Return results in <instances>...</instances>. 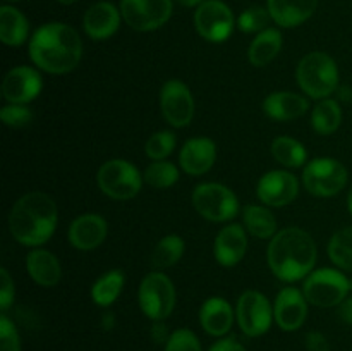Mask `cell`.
<instances>
[{
    "label": "cell",
    "mask_w": 352,
    "mask_h": 351,
    "mask_svg": "<svg viewBox=\"0 0 352 351\" xmlns=\"http://www.w3.org/2000/svg\"><path fill=\"white\" fill-rule=\"evenodd\" d=\"M30 57L34 65L48 74L71 72L81 62V36L69 24L47 23L31 36Z\"/></svg>",
    "instance_id": "cell-1"
},
{
    "label": "cell",
    "mask_w": 352,
    "mask_h": 351,
    "mask_svg": "<svg viewBox=\"0 0 352 351\" xmlns=\"http://www.w3.org/2000/svg\"><path fill=\"white\" fill-rule=\"evenodd\" d=\"M318 250L311 234L301 227H285L268 244V267L282 282H298L313 272Z\"/></svg>",
    "instance_id": "cell-2"
},
{
    "label": "cell",
    "mask_w": 352,
    "mask_h": 351,
    "mask_svg": "<svg viewBox=\"0 0 352 351\" xmlns=\"http://www.w3.org/2000/svg\"><path fill=\"white\" fill-rule=\"evenodd\" d=\"M57 203L50 195L31 191L21 196L9 213V229L14 240L24 246L45 244L57 227Z\"/></svg>",
    "instance_id": "cell-3"
},
{
    "label": "cell",
    "mask_w": 352,
    "mask_h": 351,
    "mask_svg": "<svg viewBox=\"0 0 352 351\" xmlns=\"http://www.w3.org/2000/svg\"><path fill=\"white\" fill-rule=\"evenodd\" d=\"M296 79L299 88L311 98H329L339 88V67L325 52H311L298 64Z\"/></svg>",
    "instance_id": "cell-4"
},
{
    "label": "cell",
    "mask_w": 352,
    "mask_h": 351,
    "mask_svg": "<svg viewBox=\"0 0 352 351\" xmlns=\"http://www.w3.org/2000/svg\"><path fill=\"white\" fill-rule=\"evenodd\" d=\"M143 181V176L136 165L122 158L107 160L96 176V182L103 195L119 202L134 198L141 191Z\"/></svg>",
    "instance_id": "cell-5"
},
{
    "label": "cell",
    "mask_w": 352,
    "mask_h": 351,
    "mask_svg": "<svg viewBox=\"0 0 352 351\" xmlns=\"http://www.w3.org/2000/svg\"><path fill=\"white\" fill-rule=\"evenodd\" d=\"M351 291V281L337 268H318L305 279L302 292L311 305L320 308L339 306Z\"/></svg>",
    "instance_id": "cell-6"
},
{
    "label": "cell",
    "mask_w": 352,
    "mask_h": 351,
    "mask_svg": "<svg viewBox=\"0 0 352 351\" xmlns=\"http://www.w3.org/2000/svg\"><path fill=\"white\" fill-rule=\"evenodd\" d=\"M196 212L212 222L232 220L239 212V200L234 191L220 182H203L192 191Z\"/></svg>",
    "instance_id": "cell-7"
},
{
    "label": "cell",
    "mask_w": 352,
    "mask_h": 351,
    "mask_svg": "<svg viewBox=\"0 0 352 351\" xmlns=\"http://www.w3.org/2000/svg\"><path fill=\"white\" fill-rule=\"evenodd\" d=\"M302 182L311 195L320 196V198L336 196L346 188L347 169L337 158H315L306 164L305 171H302Z\"/></svg>",
    "instance_id": "cell-8"
},
{
    "label": "cell",
    "mask_w": 352,
    "mask_h": 351,
    "mask_svg": "<svg viewBox=\"0 0 352 351\" xmlns=\"http://www.w3.org/2000/svg\"><path fill=\"white\" fill-rule=\"evenodd\" d=\"M140 308L148 319L165 320L175 306V288L162 272H151L141 281L138 291Z\"/></svg>",
    "instance_id": "cell-9"
},
{
    "label": "cell",
    "mask_w": 352,
    "mask_h": 351,
    "mask_svg": "<svg viewBox=\"0 0 352 351\" xmlns=\"http://www.w3.org/2000/svg\"><path fill=\"white\" fill-rule=\"evenodd\" d=\"M120 14L129 28L136 31H155L172 16V0H120Z\"/></svg>",
    "instance_id": "cell-10"
},
{
    "label": "cell",
    "mask_w": 352,
    "mask_h": 351,
    "mask_svg": "<svg viewBox=\"0 0 352 351\" xmlns=\"http://www.w3.org/2000/svg\"><path fill=\"white\" fill-rule=\"evenodd\" d=\"M236 317L241 330L250 337L263 336L268 332L275 319L274 306L270 305L267 296L254 289L244 291L237 299Z\"/></svg>",
    "instance_id": "cell-11"
},
{
    "label": "cell",
    "mask_w": 352,
    "mask_h": 351,
    "mask_svg": "<svg viewBox=\"0 0 352 351\" xmlns=\"http://www.w3.org/2000/svg\"><path fill=\"white\" fill-rule=\"evenodd\" d=\"M234 12L222 0H205L195 12V26L199 36L212 43H222L232 34Z\"/></svg>",
    "instance_id": "cell-12"
},
{
    "label": "cell",
    "mask_w": 352,
    "mask_h": 351,
    "mask_svg": "<svg viewBox=\"0 0 352 351\" xmlns=\"http://www.w3.org/2000/svg\"><path fill=\"white\" fill-rule=\"evenodd\" d=\"M160 109L170 126L186 127L195 117V98L188 86L179 79H168L160 89Z\"/></svg>",
    "instance_id": "cell-13"
},
{
    "label": "cell",
    "mask_w": 352,
    "mask_h": 351,
    "mask_svg": "<svg viewBox=\"0 0 352 351\" xmlns=\"http://www.w3.org/2000/svg\"><path fill=\"white\" fill-rule=\"evenodd\" d=\"M43 88V81L36 69L19 65V67L10 69L6 74L2 83V95L9 103H26L33 102L40 95Z\"/></svg>",
    "instance_id": "cell-14"
},
{
    "label": "cell",
    "mask_w": 352,
    "mask_h": 351,
    "mask_svg": "<svg viewBox=\"0 0 352 351\" xmlns=\"http://www.w3.org/2000/svg\"><path fill=\"white\" fill-rule=\"evenodd\" d=\"M299 181L287 171H270L260 179L258 198L268 206H285L298 198Z\"/></svg>",
    "instance_id": "cell-15"
},
{
    "label": "cell",
    "mask_w": 352,
    "mask_h": 351,
    "mask_svg": "<svg viewBox=\"0 0 352 351\" xmlns=\"http://www.w3.org/2000/svg\"><path fill=\"white\" fill-rule=\"evenodd\" d=\"M274 317L282 330H298L308 317V299L305 292L292 286L280 289L275 299Z\"/></svg>",
    "instance_id": "cell-16"
},
{
    "label": "cell",
    "mask_w": 352,
    "mask_h": 351,
    "mask_svg": "<svg viewBox=\"0 0 352 351\" xmlns=\"http://www.w3.org/2000/svg\"><path fill=\"white\" fill-rule=\"evenodd\" d=\"M107 233H109V224L102 215L82 213L71 222L67 237L76 250L89 251L98 248L105 241Z\"/></svg>",
    "instance_id": "cell-17"
},
{
    "label": "cell",
    "mask_w": 352,
    "mask_h": 351,
    "mask_svg": "<svg viewBox=\"0 0 352 351\" xmlns=\"http://www.w3.org/2000/svg\"><path fill=\"white\" fill-rule=\"evenodd\" d=\"M122 14L110 2H96L89 7L82 17V26L91 40H107L113 36L120 26Z\"/></svg>",
    "instance_id": "cell-18"
},
{
    "label": "cell",
    "mask_w": 352,
    "mask_h": 351,
    "mask_svg": "<svg viewBox=\"0 0 352 351\" xmlns=\"http://www.w3.org/2000/svg\"><path fill=\"white\" fill-rule=\"evenodd\" d=\"M248 251L246 229L241 224H229L215 237L213 253L222 267H234L244 258Z\"/></svg>",
    "instance_id": "cell-19"
},
{
    "label": "cell",
    "mask_w": 352,
    "mask_h": 351,
    "mask_svg": "<svg viewBox=\"0 0 352 351\" xmlns=\"http://www.w3.org/2000/svg\"><path fill=\"white\" fill-rule=\"evenodd\" d=\"M217 160V145L210 138H191L186 141L179 153L182 171L191 176L206 174Z\"/></svg>",
    "instance_id": "cell-20"
},
{
    "label": "cell",
    "mask_w": 352,
    "mask_h": 351,
    "mask_svg": "<svg viewBox=\"0 0 352 351\" xmlns=\"http://www.w3.org/2000/svg\"><path fill=\"white\" fill-rule=\"evenodd\" d=\"M318 0H267L272 19L280 28H296L315 14Z\"/></svg>",
    "instance_id": "cell-21"
},
{
    "label": "cell",
    "mask_w": 352,
    "mask_h": 351,
    "mask_svg": "<svg viewBox=\"0 0 352 351\" xmlns=\"http://www.w3.org/2000/svg\"><path fill=\"white\" fill-rule=\"evenodd\" d=\"M199 322L210 336L222 337L230 330L234 322V310L226 298L212 296L199 310Z\"/></svg>",
    "instance_id": "cell-22"
},
{
    "label": "cell",
    "mask_w": 352,
    "mask_h": 351,
    "mask_svg": "<svg viewBox=\"0 0 352 351\" xmlns=\"http://www.w3.org/2000/svg\"><path fill=\"white\" fill-rule=\"evenodd\" d=\"M309 103L302 95L292 92H275L265 98L263 110L274 120H294L305 116Z\"/></svg>",
    "instance_id": "cell-23"
},
{
    "label": "cell",
    "mask_w": 352,
    "mask_h": 351,
    "mask_svg": "<svg viewBox=\"0 0 352 351\" xmlns=\"http://www.w3.org/2000/svg\"><path fill=\"white\" fill-rule=\"evenodd\" d=\"M26 268L31 279L43 288H52V286L58 284L62 277V267L58 258L43 248H34L33 251L28 253Z\"/></svg>",
    "instance_id": "cell-24"
},
{
    "label": "cell",
    "mask_w": 352,
    "mask_h": 351,
    "mask_svg": "<svg viewBox=\"0 0 352 351\" xmlns=\"http://www.w3.org/2000/svg\"><path fill=\"white\" fill-rule=\"evenodd\" d=\"M30 23L19 9L12 6L0 7V40L9 47H21L28 40Z\"/></svg>",
    "instance_id": "cell-25"
},
{
    "label": "cell",
    "mask_w": 352,
    "mask_h": 351,
    "mask_svg": "<svg viewBox=\"0 0 352 351\" xmlns=\"http://www.w3.org/2000/svg\"><path fill=\"white\" fill-rule=\"evenodd\" d=\"M282 48V33L275 28H267L256 34L250 45L248 57L254 67H265L278 55Z\"/></svg>",
    "instance_id": "cell-26"
},
{
    "label": "cell",
    "mask_w": 352,
    "mask_h": 351,
    "mask_svg": "<svg viewBox=\"0 0 352 351\" xmlns=\"http://www.w3.org/2000/svg\"><path fill=\"white\" fill-rule=\"evenodd\" d=\"M244 227L250 234L260 240H268L277 234V220L274 213L261 205H248L243 210Z\"/></svg>",
    "instance_id": "cell-27"
},
{
    "label": "cell",
    "mask_w": 352,
    "mask_h": 351,
    "mask_svg": "<svg viewBox=\"0 0 352 351\" xmlns=\"http://www.w3.org/2000/svg\"><path fill=\"white\" fill-rule=\"evenodd\" d=\"M126 282V275L122 270H109L95 281L91 286V299L98 306H110L120 296Z\"/></svg>",
    "instance_id": "cell-28"
},
{
    "label": "cell",
    "mask_w": 352,
    "mask_h": 351,
    "mask_svg": "<svg viewBox=\"0 0 352 351\" xmlns=\"http://www.w3.org/2000/svg\"><path fill=\"white\" fill-rule=\"evenodd\" d=\"M342 123V109L339 103L332 98H323L316 103L311 114V126L318 134H332L336 133Z\"/></svg>",
    "instance_id": "cell-29"
},
{
    "label": "cell",
    "mask_w": 352,
    "mask_h": 351,
    "mask_svg": "<svg viewBox=\"0 0 352 351\" xmlns=\"http://www.w3.org/2000/svg\"><path fill=\"white\" fill-rule=\"evenodd\" d=\"M272 155L278 164L291 169L302 167L306 164V158H308L305 145L291 136L275 138L274 143H272Z\"/></svg>",
    "instance_id": "cell-30"
},
{
    "label": "cell",
    "mask_w": 352,
    "mask_h": 351,
    "mask_svg": "<svg viewBox=\"0 0 352 351\" xmlns=\"http://www.w3.org/2000/svg\"><path fill=\"white\" fill-rule=\"evenodd\" d=\"M184 250V240L177 236V234H168V236L162 237L157 243V246H155L153 253H151V265L158 268V270L172 267V265H175L181 260Z\"/></svg>",
    "instance_id": "cell-31"
},
{
    "label": "cell",
    "mask_w": 352,
    "mask_h": 351,
    "mask_svg": "<svg viewBox=\"0 0 352 351\" xmlns=\"http://www.w3.org/2000/svg\"><path fill=\"white\" fill-rule=\"evenodd\" d=\"M327 251L337 267L342 270H352V226L333 233Z\"/></svg>",
    "instance_id": "cell-32"
},
{
    "label": "cell",
    "mask_w": 352,
    "mask_h": 351,
    "mask_svg": "<svg viewBox=\"0 0 352 351\" xmlns=\"http://www.w3.org/2000/svg\"><path fill=\"white\" fill-rule=\"evenodd\" d=\"M143 179L146 184L151 186V188H170V186H174L175 182L179 181V169L177 165L172 164V162L155 160L153 164H150L146 167Z\"/></svg>",
    "instance_id": "cell-33"
},
{
    "label": "cell",
    "mask_w": 352,
    "mask_h": 351,
    "mask_svg": "<svg viewBox=\"0 0 352 351\" xmlns=\"http://www.w3.org/2000/svg\"><path fill=\"white\" fill-rule=\"evenodd\" d=\"M175 145H177V138L172 131H158L148 138L144 151L151 160H165L174 151Z\"/></svg>",
    "instance_id": "cell-34"
},
{
    "label": "cell",
    "mask_w": 352,
    "mask_h": 351,
    "mask_svg": "<svg viewBox=\"0 0 352 351\" xmlns=\"http://www.w3.org/2000/svg\"><path fill=\"white\" fill-rule=\"evenodd\" d=\"M270 19L272 16L268 9L253 6L241 12V16L237 17V26L243 33H261L263 30H267Z\"/></svg>",
    "instance_id": "cell-35"
},
{
    "label": "cell",
    "mask_w": 352,
    "mask_h": 351,
    "mask_svg": "<svg viewBox=\"0 0 352 351\" xmlns=\"http://www.w3.org/2000/svg\"><path fill=\"white\" fill-rule=\"evenodd\" d=\"M0 119L9 127H24L33 120V112L28 105H19V103H9L0 110Z\"/></svg>",
    "instance_id": "cell-36"
},
{
    "label": "cell",
    "mask_w": 352,
    "mask_h": 351,
    "mask_svg": "<svg viewBox=\"0 0 352 351\" xmlns=\"http://www.w3.org/2000/svg\"><path fill=\"white\" fill-rule=\"evenodd\" d=\"M165 351H201V344L192 330L177 329L168 337Z\"/></svg>",
    "instance_id": "cell-37"
},
{
    "label": "cell",
    "mask_w": 352,
    "mask_h": 351,
    "mask_svg": "<svg viewBox=\"0 0 352 351\" xmlns=\"http://www.w3.org/2000/svg\"><path fill=\"white\" fill-rule=\"evenodd\" d=\"M0 351H21V337L6 313L0 317Z\"/></svg>",
    "instance_id": "cell-38"
},
{
    "label": "cell",
    "mask_w": 352,
    "mask_h": 351,
    "mask_svg": "<svg viewBox=\"0 0 352 351\" xmlns=\"http://www.w3.org/2000/svg\"><path fill=\"white\" fill-rule=\"evenodd\" d=\"M14 301V281L7 268H0V310L6 313Z\"/></svg>",
    "instance_id": "cell-39"
},
{
    "label": "cell",
    "mask_w": 352,
    "mask_h": 351,
    "mask_svg": "<svg viewBox=\"0 0 352 351\" xmlns=\"http://www.w3.org/2000/svg\"><path fill=\"white\" fill-rule=\"evenodd\" d=\"M305 344L308 351H330L329 341L318 330H309L305 337Z\"/></svg>",
    "instance_id": "cell-40"
},
{
    "label": "cell",
    "mask_w": 352,
    "mask_h": 351,
    "mask_svg": "<svg viewBox=\"0 0 352 351\" xmlns=\"http://www.w3.org/2000/svg\"><path fill=\"white\" fill-rule=\"evenodd\" d=\"M150 334H151V339H153L157 344H167L168 337H170L167 326L162 323V320H155V323L151 326Z\"/></svg>",
    "instance_id": "cell-41"
},
{
    "label": "cell",
    "mask_w": 352,
    "mask_h": 351,
    "mask_svg": "<svg viewBox=\"0 0 352 351\" xmlns=\"http://www.w3.org/2000/svg\"><path fill=\"white\" fill-rule=\"evenodd\" d=\"M210 351H246V348L234 337H227V339H220L210 348Z\"/></svg>",
    "instance_id": "cell-42"
},
{
    "label": "cell",
    "mask_w": 352,
    "mask_h": 351,
    "mask_svg": "<svg viewBox=\"0 0 352 351\" xmlns=\"http://www.w3.org/2000/svg\"><path fill=\"white\" fill-rule=\"evenodd\" d=\"M339 317L340 320H344L346 323L352 326V296L351 298H346L342 303L339 305Z\"/></svg>",
    "instance_id": "cell-43"
},
{
    "label": "cell",
    "mask_w": 352,
    "mask_h": 351,
    "mask_svg": "<svg viewBox=\"0 0 352 351\" xmlns=\"http://www.w3.org/2000/svg\"><path fill=\"white\" fill-rule=\"evenodd\" d=\"M177 3H181L182 7H199L205 0H175Z\"/></svg>",
    "instance_id": "cell-44"
},
{
    "label": "cell",
    "mask_w": 352,
    "mask_h": 351,
    "mask_svg": "<svg viewBox=\"0 0 352 351\" xmlns=\"http://www.w3.org/2000/svg\"><path fill=\"white\" fill-rule=\"evenodd\" d=\"M112 327H113V315L105 313V315H103V329L109 330V329H112Z\"/></svg>",
    "instance_id": "cell-45"
},
{
    "label": "cell",
    "mask_w": 352,
    "mask_h": 351,
    "mask_svg": "<svg viewBox=\"0 0 352 351\" xmlns=\"http://www.w3.org/2000/svg\"><path fill=\"white\" fill-rule=\"evenodd\" d=\"M339 96H340V98H344V100H351L352 98V92L349 88H340L339 89Z\"/></svg>",
    "instance_id": "cell-46"
},
{
    "label": "cell",
    "mask_w": 352,
    "mask_h": 351,
    "mask_svg": "<svg viewBox=\"0 0 352 351\" xmlns=\"http://www.w3.org/2000/svg\"><path fill=\"white\" fill-rule=\"evenodd\" d=\"M347 206H349V212H351V215H352V186H351V189H349V195H347Z\"/></svg>",
    "instance_id": "cell-47"
},
{
    "label": "cell",
    "mask_w": 352,
    "mask_h": 351,
    "mask_svg": "<svg viewBox=\"0 0 352 351\" xmlns=\"http://www.w3.org/2000/svg\"><path fill=\"white\" fill-rule=\"evenodd\" d=\"M58 3H62V6H72V3H76L78 0H57Z\"/></svg>",
    "instance_id": "cell-48"
},
{
    "label": "cell",
    "mask_w": 352,
    "mask_h": 351,
    "mask_svg": "<svg viewBox=\"0 0 352 351\" xmlns=\"http://www.w3.org/2000/svg\"><path fill=\"white\" fill-rule=\"evenodd\" d=\"M6 2H19V0H6Z\"/></svg>",
    "instance_id": "cell-49"
},
{
    "label": "cell",
    "mask_w": 352,
    "mask_h": 351,
    "mask_svg": "<svg viewBox=\"0 0 352 351\" xmlns=\"http://www.w3.org/2000/svg\"><path fill=\"white\" fill-rule=\"evenodd\" d=\"M351 291H352V279H351Z\"/></svg>",
    "instance_id": "cell-50"
}]
</instances>
